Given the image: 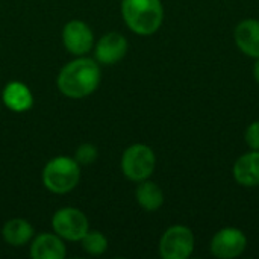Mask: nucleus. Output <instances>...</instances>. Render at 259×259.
Returning a JSON list of instances; mask_svg holds the SVG:
<instances>
[{"label": "nucleus", "instance_id": "1", "mask_svg": "<svg viewBox=\"0 0 259 259\" xmlns=\"http://www.w3.org/2000/svg\"><path fill=\"white\" fill-rule=\"evenodd\" d=\"M102 71L96 59L77 56L67 62L56 79L58 90L70 99H83L93 94L100 85Z\"/></svg>", "mask_w": 259, "mask_h": 259}, {"label": "nucleus", "instance_id": "2", "mask_svg": "<svg viewBox=\"0 0 259 259\" xmlns=\"http://www.w3.org/2000/svg\"><path fill=\"white\" fill-rule=\"evenodd\" d=\"M121 15L126 26L137 35L149 36L158 32L164 21L161 0H123Z\"/></svg>", "mask_w": 259, "mask_h": 259}, {"label": "nucleus", "instance_id": "3", "mask_svg": "<svg viewBox=\"0 0 259 259\" xmlns=\"http://www.w3.org/2000/svg\"><path fill=\"white\" fill-rule=\"evenodd\" d=\"M80 179V165L74 158L56 156L42 170L44 187L55 194H65L76 188Z\"/></svg>", "mask_w": 259, "mask_h": 259}, {"label": "nucleus", "instance_id": "4", "mask_svg": "<svg viewBox=\"0 0 259 259\" xmlns=\"http://www.w3.org/2000/svg\"><path fill=\"white\" fill-rule=\"evenodd\" d=\"M156 167V156L152 147L146 144L129 146L121 156V171L132 182L149 179Z\"/></svg>", "mask_w": 259, "mask_h": 259}, {"label": "nucleus", "instance_id": "5", "mask_svg": "<svg viewBox=\"0 0 259 259\" xmlns=\"http://www.w3.org/2000/svg\"><path fill=\"white\" fill-rule=\"evenodd\" d=\"M194 250V234L190 228L176 225L168 228L159 240V255L164 259H187Z\"/></svg>", "mask_w": 259, "mask_h": 259}, {"label": "nucleus", "instance_id": "6", "mask_svg": "<svg viewBox=\"0 0 259 259\" xmlns=\"http://www.w3.org/2000/svg\"><path fill=\"white\" fill-rule=\"evenodd\" d=\"M52 228L56 235L67 241H80L90 231L87 215L73 206L61 208L53 214Z\"/></svg>", "mask_w": 259, "mask_h": 259}, {"label": "nucleus", "instance_id": "7", "mask_svg": "<svg viewBox=\"0 0 259 259\" xmlns=\"http://www.w3.org/2000/svg\"><path fill=\"white\" fill-rule=\"evenodd\" d=\"M247 247V237L241 229L225 228L220 229L211 240L209 250L215 258L234 259L244 253Z\"/></svg>", "mask_w": 259, "mask_h": 259}, {"label": "nucleus", "instance_id": "8", "mask_svg": "<svg viewBox=\"0 0 259 259\" xmlns=\"http://www.w3.org/2000/svg\"><path fill=\"white\" fill-rule=\"evenodd\" d=\"M62 44L74 56L87 55L94 46V33L82 20H71L62 29Z\"/></svg>", "mask_w": 259, "mask_h": 259}, {"label": "nucleus", "instance_id": "9", "mask_svg": "<svg viewBox=\"0 0 259 259\" xmlns=\"http://www.w3.org/2000/svg\"><path fill=\"white\" fill-rule=\"evenodd\" d=\"M129 44L124 35L120 32L105 33L94 47V58L99 64L114 65L120 62L127 53Z\"/></svg>", "mask_w": 259, "mask_h": 259}, {"label": "nucleus", "instance_id": "10", "mask_svg": "<svg viewBox=\"0 0 259 259\" xmlns=\"http://www.w3.org/2000/svg\"><path fill=\"white\" fill-rule=\"evenodd\" d=\"M237 47L249 58H259V20L246 18L234 30Z\"/></svg>", "mask_w": 259, "mask_h": 259}, {"label": "nucleus", "instance_id": "11", "mask_svg": "<svg viewBox=\"0 0 259 259\" xmlns=\"http://www.w3.org/2000/svg\"><path fill=\"white\" fill-rule=\"evenodd\" d=\"M67 249L64 240L56 234L42 232L36 235L30 244V256L33 259H64Z\"/></svg>", "mask_w": 259, "mask_h": 259}, {"label": "nucleus", "instance_id": "12", "mask_svg": "<svg viewBox=\"0 0 259 259\" xmlns=\"http://www.w3.org/2000/svg\"><path fill=\"white\" fill-rule=\"evenodd\" d=\"M232 175L241 187H259V150L241 155L234 164Z\"/></svg>", "mask_w": 259, "mask_h": 259}, {"label": "nucleus", "instance_id": "13", "mask_svg": "<svg viewBox=\"0 0 259 259\" xmlns=\"http://www.w3.org/2000/svg\"><path fill=\"white\" fill-rule=\"evenodd\" d=\"M5 106L14 112H26L33 106V94L23 82L12 80L2 91Z\"/></svg>", "mask_w": 259, "mask_h": 259}, {"label": "nucleus", "instance_id": "14", "mask_svg": "<svg viewBox=\"0 0 259 259\" xmlns=\"http://www.w3.org/2000/svg\"><path fill=\"white\" fill-rule=\"evenodd\" d=\"M135 197L138 205L147 212H155L164 205V191L156 182H152L149 179L138 182Z\"/></svg>", "mask_w": 259, "mask_h": 259}, {"label": "nucleus", "instance_id": "15", "mask_svg": "<svg viewBox=\"0 0 259 259\" xmlns=\"http://www.w3.org/2000/svg\"><path fill=\"white\" fill-rule=\"evenodd\" d=\"M3 240L14 247H21L33 238V228L24 219H12L3 225Z\"/></svg>", "mask_w": 259, "mask_h": 259}, {"label": "nucleus", "instance_id": "16", "mask_svg": "<svg viewBox=\"0 0 259 259\" xmlns=\"http://www.w3.org/2000/svg\"><path fill=\"white\" fill-rule=\"evenodd\" d=\"M83 252L91 256H100L108 250V238L99 231H88L80 240Z\"/></svg>", "mask_w": 259, "mask_h": 259}, {"label": "nucleus", "instance_id": "17", "mask_svg": "<svg viewBox=\"0 0 259 259\" xmlns=\"http://www.w3.org/2000/svg\"><path fill=\"white\" fill-rule=\"evenodd\" d=\"M99 156V152H97V147L94 144H90V143H83L80 144L77 149H76V153H74V159L76 162L80 165V167H87V165H91Z\"/></svg>", "mask_w": 259, "mask_h": 259}, {"label": "nucleus", "instance_id": "18", "mask_svg": "<svg viewBox=\"0 0 259 259\" xmlns=\"http://www.w3.org/2000/svg\"><path fill=\"white\" fill-rule=\"evenodd\" d=\"M244 140L252 150H259V121H253L247 126Z\"/></svg>", "mask_w": 259, "mask_h": 259}, {"label": "nucleus", "instance_id": "19", "mask_svg": "<svg viewBox=\"0 0 259 259\" xmlns=\"http://www.w3.org/2000/svg\"><path fill=\"white\" fill-rule=\"evenodd\" d=\"M253 77H255V80L259 83V58H256V62L253 65Z\"/></svg>", "mask_w": 259, "mask_h": 259}]
</instances>
